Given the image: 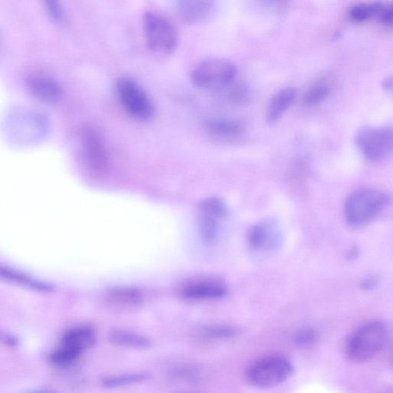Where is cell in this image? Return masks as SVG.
<instances>
[{
	"label": "cell",
	"mask_w": 393,
	"mask_h": 393,
	"mask_svg": "<svg viewBox=\"0 0 393 393\" xmlns=\"http://www.w3.org/2000/svg\"><path fill=\"white\" fill-rule=\"evenodd\" d=\"M227 293L225 284L215 279H201L185 284L179 295L187 301H210L223 298Z\"/></svg>",
	"instance_id": "obj_9"
},
{
	"label": "cell",
	"mask_w": 393,
	"mask_h": 393,
	"mask_svg": "<svg viewBox=\"0 0 393 393\" xmlns=\"http://www.w3.org/2000/svg\"><path fill=\"white\" fill-rule=\"evenodd\" d=\"M387 339L386 325L381 321L368 322L349 335L344 351L350 362L364 364L380 353Z\"/></svg>",
	"instance_id": "obj_1"
},
{
	"label": "cell",
	"mask_w": 393,
	"mask_h": 393,
	"mask_svg": "<svg viewBox=\"0 0 393 393\" xmlns=\"http://www.w3.org/2000/svg\"><path fill=\"white\" fill-rule=\"evenodd\" d=\"M44 2L47 12L55 21L62 22L64 20V11L60 0H44Z\"/></svg>",
	"instance_id": "obj_26"
},
{
	"label": "cell",
	"mask_w": 393,
	"mask_h": 393,
	"mask_svg": "<svg viewBox=\"0 0 393 393\" xmlns=\"http://www.w3.org/2000/svg\"><path fill=\"white\" fill-rule=\"evenodd\" d=\"M231 90L229 93L231 100L236 103H243L248 100V88L242 84L234 85L233 83L230 86Z\"/></svg>",
	"instance_id": "obj_27"
},
{
	"label": "cell",
	"mask_w": 393,
	"mask_h": 393,
	"mask_svg": "<svg viewBox=\"0 0 393 393\" xmlns=\"http://www.w3.org/2000/svg\"><path fill=\"white\" fill-rule=\"evenodd\" d=\"M296 98V91L293 88H286L277 93L270 102L267 112V120L274 123L279 120L288 110Z\"/></svg>",
	"instance_id": "obj_15"
},
{
	"label": "cell",
	"mask_w": 393,
	"mask_h": 393,
	"mask_svg": "<svg viewBox=\"0 0 393 393\" xmlns=\"http://www.w3.org/2000/svg\"><path fill=\"white\" fill-rule=\"evenodd\" d=\"M358 149L372 161L386 159L393 153V128L365 127L356 136Z\"/></svg>",
	"instance_id": "obj_6"
},
{
	"label": "cell",
	"mask_w": 393,
	"mask_h": 393,
	"mask_svg": "<svg viewBox=\"0 0 393 393\" xmlns=\"http://www.w3.org/2000/svg\"><path fill=\"white\" fill-rule=\"evenodd\" d=\"M389 201V196L378 190L365 188L352 193L344 206L347 222L354 227L370 223L387 206Z\"/></svg>",
	"instance_id": "obj_3"
},
{
	"label": "cell",
	"mask_w": 393,
	"mask_h": 393,
	"mask_svg": "<svg viewBox=\"0 0 393 393\" xmlns=\"http://www.w3.org/2000/svg\"><path fill=\"white\" fill-rule=\"evenodd\" d=\"M382 87L387 91L393 93V75L382 81Z\"/></svg>",
	"instance_id": "obj_30"
},
{
	"label": "cell",
	"mask_w": 393,
	"mask_h": 393,
	"mask_svg": "<svg viewBox=\"0 0 393 393\" xmlns=\"http://www.w3.org/2000/svg\"><path fill=\"white\" fill-rule=\"evenodd\" d=\"M95 341V333L92 328L76 326L64 333L60 347L81 357L86 350L94 345Z\"/></svg>",
	"instance_id": "obj_12"
},
{
	"label": "cell",
	"mask_w": 393,
	"mask_h": 393,
	"mask_svg": "<svg viewBox=\"0 0 393 393\" xmlns=\"http://www.w3.org/2000/svg\"><path fill=\"white\" fill-rule=\"evenodd\" d=\"M149 374L146 373H135L130 374L119 375L110 376L105 378L102 381V386L108 388L125 387L127 385L136 382H141L149 380Z\"/></svg>",
	"instance_id": "obj_22"
},
{
	"label": "cell",
	"mask_w": 393,
	"mask_h": 393,
	"mask_svg": "<svg viewBox=\"0 0 393 393\" xmlns=\"http://www.w3.org/2000/svg\"><path fill=\"white\" fill-rule=\"evenodd\" d=\"M331 92V85L328 79H319L307 89L305 95V102L309 107H313L326 100Z\"/></svg>",
	"instance_id": "obj_21"
},
{
	"label": "cell",
	"mask_w": 393,
	"mask_h": 393,
	"mask_svg": "<svg viewBox=\"0 0 393 393\" xmlns=\"http://www.w3.org/2000/svg\"><path fill=\"white\" fill-rule=\"evenodd\" d=\"M199 210L211 213L223 219L227 215L225 202L218 196H209L203 200L200 204Z\"/></svg>",
	"instance_id": "obj_24"
},
{
	"label": "cell",
	"mask_w": 393,
	"mask_h": 393,
	"mask_svg": "<svg viewBox=\"0 0 393 393\" xmlns=\"http://www.w3.org/2000/svg\"><path fill=\"white\" fill-rule=\"evenodd\" d=\"M109 340L114 345L127 348L147 349L152 345L151 341L143 335L125 331L111 332Z\"/></svg>",
	"instance_id": "obj_19"
},
{
	"label": "cell",
	"mask_w": 393,
	"mask_h": 393,
	"mask_svg": "<svg viewBox=\"0 0 393 393\" xmlns=\"http://www.w3.org/2000/svg\"><path fill=\"white\" fill-rule=\"evenodd\" d=\"M144 34L147 47L161 55L173 53L178 46L179 38L174 25L165 15L149 11L143 18Z\"/></svg>",
	"instance_id": "obj_4"
},
{
	"label": "cell",
	"mask_w": 393,
	"mask_h": 393,
	"mask_svg": "<svg viewBox=\"0 0 393 393\" xmlns=\"http://www.w3.org/2000/svg\"><path fill=\"white\" fill-rule=\"evenodd\" d=\"M258 1L272 9L279 10L286 6L290 0H258Z\"/></svg>",
	"instance_id": "obj_29"
},
{
	"label": "cell",
	"mask_w": 393,
	"mask_h": 393,
	"mask_svg": "<svg viewBox=\"0 0 393 393\" xmlns=\"http://www.w3.org/2000/svg\"><path fill=\"white\" fill-rule=\"evenodd\" d=\"M0 274L3 279L21 285L32 291L41 293H51L53 291V286L51 284L34 279V278L11 267L2 266L0 268Z\"/></svg>",
	"instance_id": "obj_14"
},
{
	"label": "cell",
	"mask_w": 393,
	"mask_h": 393,
	"mask_svg": "<svg viewBox=\"0 0 393 393\" xmlns=\"http://www.w3.org/2000/svg\"><path fill=\"white\" fill-rule=\"evenodd\" d=\"M236 76L237 69L232 62L214 58L196 65L191 79L196 88L220 91L234 83Z\"/></svg>",
	"instance_id": "obj_5"
},
{
	"label": "cell",
	"mask_w": 393,
	"mask_h": 393,
	"mask_svg": "<svg viewBox=\"0 0 393 393\" xmlns=\"http://www.w3.org/2000/svg\"><path fill=\"white\" fill-rule=\"evenodd\" d=\"M223 220L211 213L199 210V234L204 243L213 244L217 241L220 234V222Z\"/></svg>",
	"instance_id": "obj_16"
},
{
	"label": "cell",
	"mask_w": 393,
	"mask_h": 393,
	"mask_svg": "<svg viewBox=\"0 0 393 393\" xmlns=\"http://www.w3.org/2000/svg\"><path fill=\"white\" fill-rule=\"evenodd\" d=\"M250 247L257 251H272L279 246L281 235L273 224L264 221L253 226L248 234Z\"/></svg>",
	"instance_id": "obj_11"
},
{
	"label": "cell",
	"mask_w": 393,
	"mask_h": 393,
	"mask_svg": "<svg viewBox=\"0 0 393 393\" xmlns=\"http://www.w3.org/2000/svg\"><path fill=\"white\" fill-rule=\"evenodd\" d=\"M295 342L300 347H312L319 340V334L313 328L305 327L295 334Z\"/></svg>",
	"instance_id": "obj_25"
},
{
	"label": "cell",
	"mask_w": 393,
	"mask_h": 393,
	"mask_svg": "<svg viewBox=\"0 0 393 393\" xmlns=\"http://www.w3.org/2000/svg\"><path fill=\"white\" fill-rule=\"evenodd\" d=\"M27 86L32 95L46 102L58 100L62 93L59 84L43 73L32 74L27 79Z\"/></svg>",
	"instance_id": "obj_13"
},
{
	"label": "cell",
	"mask_w": 393,
	"mask_h": 393,
	"mask_svg": "<svg viewBox=\"0 0 393 393\" xmlns=\"http://www.w3.org/2000/svg\"><path fill=\"white\" fill-rule=\"evenodd\" d=\"M116 89L122 107L131 116L141 121L152 118L154 105L149 95L135 81L122 77L117 81Z\"/></svg>",
	"instance_id": "obj_7"
},
{
	"label": "cell",
	"mask_w": 393,
	"mask_h": 393,
	"mask_svg": "<svg viewBox=\"0 0 393 393\" xmlns=\"http://www.w3.org/2000/svg\"><path fill=\"white\" fill-rule=\"evenodd\" d=\"M218 0H178L177 10L181 19L189 24L206 21L215 13Z\"/></svg>",
	"instance_id": "obj_10"
},
{
	"label": "cell",
	"mask_w": 393,
	"mask_h": 393,
	"mask_svg": "<svg viewBox=\"0 0 393 393\" xmlns=\"http://www.w3.org/2000/svg\"><path fill=\"white\" fill-rule=\"evenodd\" d=\"M376 284H378V281H376L375 279H373V278H368V279L363 282L362 286L363 288L368 291L374 288Z\"/></svg>",
	"instance_id": "obj_31"
},
{
	"label": "cell",
	"mask_w": 393,
	"mask_h": 393,
	"mask_svg": "<svg viewBox=\"0 0 393 393\" xmlns=\"http://www.w3.org/2000/svg\"><path fill=\"white\" fill-rule=\"evenodd\" d=\"M203 127L208 133L220 137H233L243 133L241 122L231 119H209L204 122Z\"/></svg>",
	"instance_id": "obj_17"
},
{
	"label": "cell",
	"mask_w": 393,
	"mask_h": 393,
	"mask_svg": "<svg viewBox=\"0 0 393 393\" xmlns=\"http://www.w3.org/2000/svg\"><path fill=\"white\" fill-rule=\"evenodd\" d=\"M237 331L233 327L212 326L206 327L200 332V338L204 341L216 342L235 337Z\"/></svg>",
	"instance_id": "obj_23"
},
{
	"label": "cell",
	"mask_w": 393,
	"mask_h": 393,
	"mask_svg": "<svg viewBox=\"0 0 393 393\" xmlns=\"http://www.w3.org/2000/svg\"><path fill=\"white\" fill-rule=\"evenodd\" d=\"M378 20L385 27H393V1L383 5L378 15Z\"/></svg>",
	"instance_id": "obj_28"
},
{
	"label": "cell",
	"mask_w": 393,
	"mask_h": 393,
	"mask_svg": "<svg viewBox=\"0 0 393 393\" xmlns=\"http://www.w3.org/2000/svg\"><path fill=\"white\" fill-rule=\"evenodd\" d=\"M383 5L379 1L357 4L351 8L349 18L355 23H364L378 18Z\"/></svg>",
	"instance_id": "obj_20"
},
{
	"label": "cell",
	"mask_w": 393,
	"mask_h": 393,
	"mask_svg": "<svg viewBox=\"0 0 393 393\" xmlns=\"http://www.w3.org/2000/svg\"><path fill=\"white\" fill-rule=\"evenodd\" d=\"M80 138V151L87 166L95 173H102L107 168L108 159L100 135L86 130Z\"/></svg>",
	"instance_id": "obj_8"
},
{
	"label": "cell",
	"mask_w": 393,
	"mask_h": 393,
	"mask_svg": "<svg viewBox=\"0 0 393 393\" xmlns=\"http://www.w3.org/2000/svg\"><path fill=\"white\" fill-rule=\"evenodd\" d=\"M392 363L393 364V349H392Z\"/></svg>",
	"instance_id": "obj_32"
},
{
	"label": "cell",
	"mask_w": 393,
	"mask_h": 393,
	"mask_svg": "<svg viewBox=\"0 0 393 393\" xmlns=\"http://www.w3.org/2000/svg\"><path fill=\"white\" fill-rule=\"evenodd\" d=\"M108 300L112 305L121 307H135L142 305V293L135 288H116L107 294Z\"/></svg>",
	"instance_id": "obj_18"
},
{
	"label": "cell",
	"mask_w": 393,
	"mask_h": 393,
	"mask_svg": "<svg viewBox=\"0 0 393 393\" xmlns=\"http://www.w3.org/2000/svg\"><path fill=\"white\" fill-rule=\"evenodd\" d=\"M290 360L280 354L261 357L246 370L245 378L253 387L270 388L288 380L293 374Z\"/></svg>",
	"instance_id": "obj_2"
}]
</instances>
